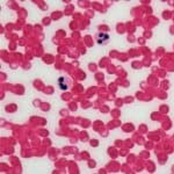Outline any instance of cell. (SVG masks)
Here are the masks:
<instances>
[{"label": "cell", "mask_w": 174, "mask_h": 174, "mask_svg": "<svg viewBox=\"0 0 174 174\" xmlns=\"http://www.w3.org/2000/svg\"><path fill=\"white\" fill-rule=\"evenodd\" d=\"M109 35L107 34V33H98L96 34V36H95V40H96V43L98 44H101V46H103V44H107L108 42H109Z\"/></svg>", "instance_id": "1"}, {"label": "cell", "mask_w": 174, "mask_h": 174, "mask_svg": "<svg viewBox=\"0 0 174 174\" xmlns=\"http://www.w3.org/2000/svg\"><path fill=\"white\" fill-rule=\"evenodd\" d=\"M58 87L61 88V90H63V91H65V90H68V81L66 78H63V77H61L59 79H58Z\"/></svg>", "instance_id": "2"}]
</instances>
